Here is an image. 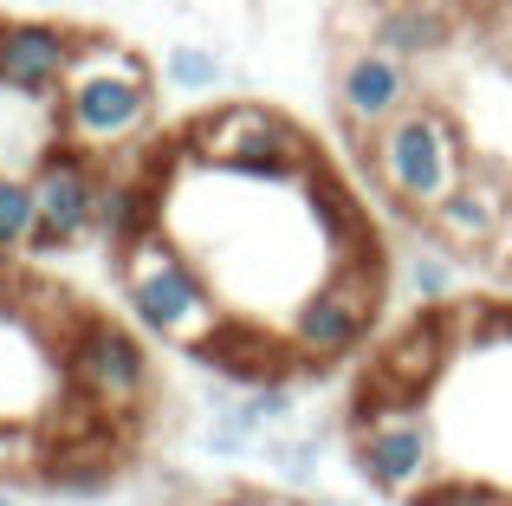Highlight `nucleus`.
I'll use <instances>...</instances> for the list:
<instances>
[{
	"label": "nucleus",
	"mask_w": 512,
	"mask_h": 506,
	"mask_svg": "<svg viewBox=\"0 0 512 506\" xmlns=\"http://www.w3.org/2000/svg\"><path fill=\"white\" fill-rule=\"evenodd\" d=\"M454 247H441V241H415L409 253H402V286L415 292V305L422 312H435V305H448L454 299Z\"/></svg>",
	"instance_id": "16"
},
{
	"label": "nucleus",
	"mask_w": 512,
	"mask_h": 506,
	"mask_svg": "<svg viewBox=\"0 0 512 506\" xmlns=\"http://www.w3.org/2000/svg\"><path fill=\"white\" fill-rule=\"evenodd\" d=\"M409 506H512V494H500L487 481H428Z\"/></svg>",
	"instance_id": "19"
},
{
	"label": "nucleus",
	"mask_w": 512,
	"mask_h": 506,
	"mask_svg": "<svg viewBox=\"0 0 512 506\" xmlns=\"http://www.w3.org/2000/svg\"><path fill=\"white\" fill-rule=\"evenodd\" d=\"M111 266H117V292H124L130 318H137L150 338L182 344V351H201V344L227 325L221 292L208 286V273L188 260L169 228L137 234Z\"/></svg>",
	"instance_id": "2"
},
{
	"label": "nucleus",
	"mask_w": 512,
	"mask_h": 506,
	"mask_svg": "<svg viewBox=\"0 0 512 506\" xmlns=\"http://www.w3.org/2000/svg\"><path fill=\"white\" fill-rule=\"evenodd\" d=\"M357 474L389 500H415L435 481V422L422 416V403H357V435H350Z\"/></svg>",
	"instance_id": "7"
},
{
	"label": "nucleus",
	"mask_w": 512,
	"mask_h": 506,
	"mask_svg": "<svg viewBox=\"0 0 512 506\" xmlns=\"http://www.w3.org/2000/svg\"><path fill=\"white\" fill-rule=\"evenodd\" d=\"M415 104V72L409 59H396V52L383 46H350L338 59V111L350 130H383L389 117H402Z\"/></svg>",
	"instance_id": "11"
},
{
	"label": "nucleus",
	"mask_w": 512,
	"mask_h": 506,
	"mask_svg": "<svg viewBox=\"0 0 512 506\" xmlns=\"http://www.w3.org/2000/svg\"><path fill=\"white\" fill-rule=\"evenodd\" d=\"M383 279L389 273H383V260H376V247L331 260V273L318 279V286L299 299V312H292V331H286L292 351H299L305 364H338V357H350L376 331Z\"/></svg>",
	"instance_id": "5"
},
{
	"label": "nucleus",
	"mask_w": 512,
	"mask_h": 506,
	"mask_svg": "<svg viewBox=\"0 0 512 506\" xmlns=\"http://www.w3.org/2000/svg\"><path fill=\"white\" fill-rule=\"evenodd\" d=\"M98 189H104V163L91 150L59 143V150L39 156V169H33L39 215H33L26 253H33V260H52V253H72V247L98 241Z\"/></svg>",
	"instance_id": "8"
},
{
	"label": "nucleus",
	"mask_w": 512,
	"mask_h": 506,
	"mask_svg": "<svg viewBox=\"0 0 512 506\" xmlns=\"http://www.w3.org/2000/svg\"><path fill=\"white\" fill-rule=\"evenodd\" d=\"M506 215H512V182L493 176V169H467V182L428 215V228L454 253H493L506 234Z\"/></svg>",
	"instance_id": "12"
},
{
	"label": "nucleus",
	"mask_w": 512,
	"mask_h": 506,
	"mask_svg": "<svg viewBox=\"0 0 512 506\" xmlns=\"http://www.w3.org/2000/svg\"><path fill=\"white\" fill-rule=\"evenodd\" d=\"M65 377H72L78 403L98 409L104 422H124L150 403V351L137 344V331L98 312H85L65 331Z\"/></svg>",
	"instance_id": "6"
},
{
	"label": "nucleus",
	"mask_w": 512,
	"mask_h": 506,
	"mask_svg": "<svg viewBox=\"0 0 512 506\" xmlns=\"http://www.w3.org/2000/svg\"><path fill=\"white\" fill-rule=\"evenodd\" d=\"M0 506H20V500H7V494H0Z\"/></svg>",
	"instance_id": "24"
},
{
	"label": "nucleus",
	"mask_w": 512,
	"mask_h": 506,
	"mask_svg": "<svg viewBox=\"0 0 512 506\" xmlns=\"http://www.w3.org/2000/svg\"><path fill=\"white\" fill-rule=\"evenodd\" d=\"M292 506H344V500H292Z\"/></svg>",
	"instance_id": "23"
},
{
	"label": "nucleus",
	"mask_w": 512,
	"mask_h": 506,
	"mask_svg": "<svg viewBox=\"0 0 512 506\" xmlns=\"http://www.w3.org/2000/svg\"><path fill=\"white\" fill-rule=\"evenodd\" d=\"M33 215H39L33 176L0 169V253H26V241H33Z\"/></svg>",
	"instance_id": "18"
},
{
	"label": "nucleus",
	"mask_w": 512,
	"mask_h": 506,
	"mask_svg": "<svg viewBox=\"0 0 512 506\" xmlns=\"http://www.w3.org/2000/svg\"><path fill=\"white\" fill-rule=\"evenodd\" d=\"M448 351H454V318L441 305L435 312H415L402 331L383 338L370 377H363V396L370 403H422L435 390V377L448 370Z\"/></svg>",
	"instance_id": "9"
},
{
	"label": "nucleus",
	"mask_w": 512,
	"mask_h": 506,
	"mask_svg": "<svg viewBox=\"0 0 512 506\" xmlns=\"http://www.w3.org/2000/svg\"><path fill=\"white\" fill-rule=\"evenodd\" d=\"M182 150L195 163L221 169V176H247V182H312L318 176V150L292 117L266 111V104H221V111L195 117L182 130Z\"/></svg>",
	"instance_id": "4"
},
{
	"label": "nucleus",
	"mask_w": 512,
	"mask_h": 506,
	"mask_svg": "<svg viewBox=\"0 0 512 506\" xmlns=\"http://www.w3.org/2000/svg\"><path fill=\"white\" fill-rule=\"evenodd\" d=\"M454 26H461V0H396V7L376 13L370 46H383V52L415 65V59H435L454 39Z\"/></svg>",
	"instance_id": "13"
},
{
	"label": "nucleus",
	"mask_w": 512,
	"mask_h": 506,
	"mask_svg": "<svg viewBox=\"0 0 512 506\" xmlns=\"http://www.w3.org/2000/svg\"><path fill=\"white\" fill-rule=\"evenodd\" d=\"M493 253H500V266L512 273V215H506V234H500V247H493Z\"/></svg>",
	"instance_id": "22"
},
{
	"label": "nucleus",
	"mask_w": 512,
	"mask_h": 506,
	"mask_svg": "<svg viewBox=\"0 0 512 506\" xmlns=\"http://www.w3.org/2000/svg\"><path fill=\"white\" fill-rule=\"evenodd\" d=\"M0 299H20V273H13V253H0Z\"/></svg>",
	"instance_id": "21"
},
{
	"label": "nucleus",
	"mask_w": 512,
	"mask_h": 506,
	"mask_svg": "<svg viewBox=\"0 0 512 506\" xmlns=\"http://www.w3.org/2000/svg\"><path fill=\"white\" fill-rule=\"evenodd\" d=\"M221 78H227V59L214 46H188V39H182V46L163 52V85L182 91V98H214Z\"/></svg>",
	"instance_id": "17"
},
{
	"label": "nucleus",
	"mask_w": 512,
	"mask_h": 506,
	"mask_svg": "<svg viewBox=\"0 0 512 506\" xmlns=\"http://www.w3.org/2000/svg\"><path fill=\"white\" fill-rule=\"evenodd\" d=\"M195 357L214 364L221 377H234V383H279V364L299 357V351H292V338H273V331H260V325H221Z\"/></svg>",
	"instance_id": "15"
},
{
	"label": "nucleus",
	"mask_w": 512,
	"mask_h": 506,
	"mask_svg": "<svg viewBox=\"0 0 512 506\" xmlns=\"http://www.w3.org/2000/svg\"><path fill=\"white\" fill-rule=\"evenodd\" d=\"M150 117H156V72L143 65V52H130L111 33H85L59 91V143H78L91 156H124L156 137Z\"/></svg>",
	"instance_id": "1"
},
{
	"label": "nucleus",
	"mask_w": 512,
	"mask_h": 506,
	"mask_svg": "<svg viewBox=\"0 0 512 506\" xmlns=\"http://www.w3.org/2000/svg\"><path fill=\"white\" fill-rule=\"evenodd\" d=\"M150 228H163V221H156V182L137 176L124 156H111V163H104V189H98V241L111 247V260H117V253Z\"/></svg>",
	"instance_id": "14"
},
{
	"label": "nucleus",
	"mask_w": 512,
	"mask_h": 506,
	"mask_svg": "<svg viewBox=\"0 0 512 506\" xmlns=\"http://www.w3.org/2000/svg\"><path fill=\"white\" fill-rule=\"evenodd\" d=\"M72 26L59 20H0V91H20V98H59L65 72L78 59Z\"/></svg>",
	"instance_id": "10"
},
{
	"label": "nucleus",
	"mask_w": 512,
	"mask_h": 506,
	"mask_svg": "<svg viewBox=\"0 0 512 506\" xmlns=\"http://www.w3.org/2000/svg\"><path fill=\"white\" fill-rule=\"evenodd\" d=\"M201 506H286V500H273V494H247V487H240V494H221V500H201Z\"/></svg>",
	"instance_id": "20"
},
{
	"label": "nucleus",
	"mask_w": 512,
	"mask_h": 506,
	"mask_svg": "<svg viewBox=\"0 0 512 506\" xmlns=\"http://www.w3.org/2000/svg\"><path fill=\"white\" fill-rule=\"evenodd\" d=\"M370 169L402 215H435L467 182V130L441 104H409L370 137Z\"/></svg>",
	"instance_id": "3"
}]
</instances>
